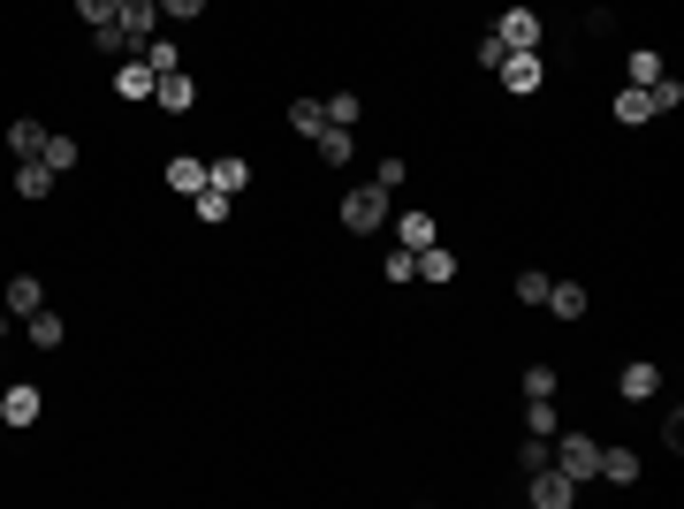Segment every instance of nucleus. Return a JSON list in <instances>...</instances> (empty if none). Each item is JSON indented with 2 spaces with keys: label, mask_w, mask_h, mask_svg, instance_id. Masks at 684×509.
<instances>
[{
  "label": "nucleus",
  "mask_w": 684,
  "mask_h": 509,
  "mask_svg": "<svg viewBox=\"0 0 684 509\" xmlns=\"http://www.w3.org/2000/svg\"><path fill=\"white\" fill-rule=\"evenodd\" d=\"M38 161H46V168H54V175H69V168H76V161H84V145H76L69 130H46V145H38Z\"/></svg>",
  "instance_id": "nucleus-14"
},
{
  "label": "nucleus",
  "mask_w": 684,
  "mask_h": 509,
  "mask_svg": "<svg viewBox=\"0 0 684 509\" xmlns=\"http://www.w3.org/2000/svg\"><path fill=\"white\" fill-rule=\"evenodd\" d=\"M547 312H555V320H578V312H586V289H578V282H547Z\"/></svg>",
  "instance_id": "nucleus-22"
},
{
  "label": "nucleus",
  "mask_w": 684,
  "mask_h": 509,
  "mask_svg": "<svg viewBox=\"0 0 684 509\" xmlns=\"http://www.w3.org/2000/svg\"><path fill=\"white\" fill-rule=\"evenodd\" d=\"M115 23H122V38L145 54V38L161 31V8H153V0H122V15H115Z\"/></svg>",
  "instance_id": "nucleus-6"
},
{
  "label": "nucleus",
  "mask_w": 684,
  "mask_h": 509,
  "mask_svg": "<svg viewBox=\"0 0 684 509\" xmlns=\"http://www.w3.org/2000/svg\"><path fill=\"white\" fill-rule=\"evenodd\" d=\"M23 328H31V342H38V350H61V312H46V305H38Z\"/></svg>",
  "instance_id": "nucleus-27"
},
{
  "label": "nucleus",
  "mask_w": 684,
  "mask_h": 509,
  "mask_svg": "<svg viewBox=\"0 0 684 509\" xmlns=\"http://www.w3.org/2000/svg\"><path fill=\"white\" fill-rule=\"evenodd\" d=\"M153 107H168V115H190V107H198V84H190L182 69H168V76H153Z\"/></svg>",
  "instance_id": "nucleus-5"
},
{
  "label": "nucleus",
  "mask_w": 684,
  "mask_h": 509,
  "mask_svg": "<svg viewBox=\"0 0 684 509\" xmlns=\"http://www.w3.org/2000/svg\"><path fill=\"white\" fill-rule=\"evenodd\" d=\"M312 153H320V168H350V153H357V130H320V138H312Z\"/></svg>",
  "instance_id": "nucleus-15"
},
{
  "label": "nucleus",
  "mask_w": 684,
  "mask_h": 509,
  "mask_svg": "<svg viewBox=\"0 0 684 509\" xmlns=\"http://www.w3.org/2000/svg\"><path fill=\"white\" fill-rule=\"evenodd\" d=\"M517 297H524V305H547V274L524 267V274H517Z\"/></svg>",
  "instance_id": "nucleus-33"
},
{
  "label": "nucleus",
  "mask_w": 684,
  "mask_h": 509,
  "mask_svg": "<svg viewBox=\"0 0 684 509\" xmlns=\"http://www.w3.org/2000/svg\"><path fill=\"white\" fill-rule=\"evenodd\" d=\"M388 213H396V198H388L380 182L342 190V228H350V236H380V228H388Z\"/></svg>",
  "instance_id": "nucleus-1"
},
{
  "label": "nucleus",
  "mask_w": 684,
  "mask_h": 509,
  "mask_svg": "<svg viewBox=\"0 0 684 509\" xmlns=\"http://www.w3.org/2000/svg\"><path fill=\"white\" fill-rule=\"evenodd\" d=\"M616 122H624V130H639V122H654V92H639V84H624V92H616Z\"/></svg>",
  "instance_id": "nucleus-18"
},
{
  "label": "nucleus",
  "mask_w": 684,
  "mask_h": 509,
  "mask_svg": "<svg viewBox=\"0 0 684 509\" xmlns=\"http://www.w3.org/2000/svg\"><path fill=\"white\" fill-rule=\"evenodd\" d=\"M145 61H153V76H168V69H182V54H175V38H161V31L145 38Z\"/></svg>",
  "instance_id": "nucleus-30"
},
{
  "label": "nucleus",
  "mask_w": 684,
  "mask_h": 509,
  "mask_svg": "<svg viewBox=\"0 0 684 509\" xmlns=\"http://www.w3.org/2000/svg\"><path fill=\"white\" fill-rule=\"evenodd\" d=\"M76 15H84V23H115V15H122V0H76Z\"/></svg>",
  "instance_id": "nucleus-37"
},
{
  "label": "nucleus",
  "mask_w": 684,
  "mask_h": 509,
  "mask_svg": "<svg viewBox=\"0 0 684 509\" xmlns=\"http://www.w3.org/2000/svg\"><path fill=\"white\" fill-rule=\"evenodd\" d=\"M396 236H403V251H426V244H434V213H403Z\"/></svg>",
  "instance_id": "nucleus-25"
},
{
  "label": "nucleus",
  "mask_w": 684,
  "mask_h": 509,
  "mask_svg": "<svg viewBox=\"0 0 684 509\" xmlns=\"http://www.w3.org/2000/svg\"><path fill=\"white\" fill-rule=\"evenodd\" d=\"M524 502H532V509H570V502H578V480L555 472V464H547V472H524Z\"/></svg>",
  "instance_id": "nucleus-3"
},
{
  "label": "nucleus",
  "mask_w": 684,
  "mask_h": 509,
  "mask_svg": "<svg viewBox=\"0 0 684 509\" xmlns=\"http://www.w3.org/2000/svg\"><path fill=\"white\" fill-rule=\"evenodd\" d=\"M373 182H380V190H388V198H396V190H403V153H388V161H380V168H373Z\"/></svg>",
  "instance_id": "nucleus-36"
},
{
  "label": "nucleus",
  "mask_w": 684,
  "mask_h": 509,
  "mask_svg": "<svg viewBox=\"0 0 684 509\" xmlns=\"http://www.w3.org/2000/svg\"><path fill=\"white\" fill-rule=\"evenodd\" d=\"M205 182H213V190H228V198H244V182H251V168H244L236 153H221V161H205Z\"/></svg>",
  "instance_id": "nucleus-16"
},
{
  "label": "nucleus",
  "mask_w": 684,
  "mask_h": 509,
  "mask_svg": "<svg viewBox=\"0 0 684 509\" xmlns=\"http://www.w3.org/2000/svg\"><path fill=\"white\" fill-rule=\"evenodd\" d=\"M662 449H670V457L684 449V411H677V403H670V418H662Z\"/></svg>",
  "instance_id": "nucleus-38"
},
{
  "label": "nucleus",
  "mask_w": 684,
  "mask_h": 509,
  "mask_svg": "<svg viewBox=\"0 0 684 509\" xmlns=\"http://www.w3.org/2000/svg\"><path fill=\"white\" fill-rule=\"evenodd\" d=\"M547 464H555V472H570L578 487H593V480H601V441H586V434H563V426H555Z\"/></svg>",
  "instance_id": "nucleus-2"
},
{
  "label": "nucleus",
  "mask_w": 684,
  "mask_h": 509,
  "mask_svg": "<svg viewBox=\"0 0 684 509\" xmlns=\"http://www.w3.org/2000/svg\"><path fill=\"white\" fill-rule=\"evenodd\" d=\"M38 145H46V122H31V115L8 122V153H15V161H38Z\"/></svg>",
  "instance_id": "nucleus-20"
},
{
  "label": "nucleus",
  "mask_w": 684,
  "mask_h": 509,
  "mask_svg": "<svg viewBox=\"0 0 684 509\" xmlns=\"http://www.w3.org/2000/svg\"><path fill=\"white\" fill-rule=\"evenodd\" d=\"M532 395H555V365H524V403Z\"/></svg>",
  "instance_id": "nucleus-34"
},
{
  "label": "nucleus",
  "mask_w": 684,
  "mask_h": 509,
  "mask_svg": "<svg viewBox=\"0 0 684 509\" xmlns=\"http://www.w3.org/2000/svg\"><path fill=\"white\" fill-rule=\"evenodd\" d=\"M190 205H198V221H205V228H221V221H228V205H236V198H228V190H213V182H205V190H198V198H190Z\"/></svg>",
  "instance_id": "nucleus-24"
},
{
  "label": "nucleus",
  "mask_w": 684,
  "mask_h": 509,
  "mask_svg": "<svg viewBox=\"0 0 684 509\" xmlns=\"http://www.w3.org/2000/svg\"><path fill=\"white\" fill-rule=\"evenodd\" d=\"M380 274H388V282H418V251H403V244H396V251L380 259Z\"/></svg>",
  "instance_id": "nucleus-31"
},
{
  "label": "nucleus",
  "mask_w": 684,
  "mask_h": 509,
  "mask_svg": "<svg viewBox=\"0 0 684 509\" xmlns=\"http://www.w3.org/2000/svg\"><path fill=\"white\" fill-rule=\"evenodd\" d=\"M38 305H46V282H38V274H15V282H8V305H0V312H8V320H31Z\"/></svg>",
  "instance_id": "nucleus-8"
},
{
  "label": "nucleus",
  "mask_w": 684,
  "mask_h": 509,
  "mask_svg": "<svg viewBox=\"0 0 684 509\" xmlns=\"http://www.w3.org/2000/svg\"><path fill=\"white\" fill-rule=\"evenodd\" d=\"M547 441H555V434H524V441H517V472H547Z\"/></svg>",
  "instance_id": "nucleus-29"
},
{
  "label": "nucleus",
  "mask_w": 684,
  "mask_h": 509,
  "mask_svg": "<svg viewBox=\"0 0 684 509\" xmlns=\"http://www.w3.org/2000/svg\"><path fill=\"white\" fill-rule=\"evenodd\" d=\"M161 8V23H190V15H205V0H153Z\"/></svg>",
  "instance_id": "nucleus-35"
},
{
  "label": "nucleus",
  "mask_w": 684,
  "mask_h": 509,
  "mask_svg": "<svg viewBox=\"0 0 684 509\" xmlns=\"http://www.w3.org/2000/svg\"><path fill=\"white\" fill-rule=\"evenodd\" d=\"M616 388H624L632 403H654V395H662V365H647V357H639V365H624V380H616Z\"/></svg>",
  "instance_id": "nucleus-12"
},
{
  "label": "nucleus",
  "mask_w": 684,
  "mask_h": 509,
  "mask_svg": "<svg viewBox=\"0 0 684 509\" xmlns=\"http://www.w3.org/2000/svg\"><path fill=\"white\" fill-rule=\"evenodd\" d=\"M662 76H670V69H662V54H654V46H632V54H624V84H639V92H647V84H662Z\"/></svg>",
  "instance_id": "nucleus-10"
},
{
  "label": "nucleus",
  "mask_w": 684,
  "mask_h": 509,
  "mask_svg": "<svg viewBox=\"0 0 684 509\" xmlns=\"http://www.w3.org/2000/svg\"><path fill=\"white\" fill-rule=\"evenodd\" d=\"M320 107H328V130H357V115H365L357 92H335V99H320Z\"/></svg>",
  "instance_id": "nucleus-28"
},
{
  "label": "nucleus",
  "mask_w": 684,
  "mask_h": 509,
  "mask_svg": "<svg viewBox=\"0 0 684 509\" xmlns=\"http://www.w3.org/2000/svg\"><path fill=\"white\" fill-rule=\"evenodd\" d=\"M418 274H426V282H457V274H464V259H457V251H449V244L434 236V244L418 251Z\"/></svg>",
  "instance_id": "nucleus-11"
},
{
  "label": "nucleus",
  "mask_w": 684,
  "mask_h": 509,
  "mask_svg": "<svg viewBox=\"0 0 684 509\" xmlns=\"http://www.w3.org/2000/svg\"><path fill=\"white\" fill-rule=\"evenodd\" d=\"M168 190L175 198H198V190H205V161H198V153H175L168 161Z\"/></svg>",
  "instance_id": "nucleus-13"
},
{
  "label": "nucleus",
  "mask_w": 684,
  "mask_h": 509,
  "mask_svg": "<svg viewBox=\"0 0 684 509\" xmlns=\"http://www.w3.org/2000/svg\"><path fill=\"white\" fill-rule=\"evenodd\" d=\"M92 46H99V54H115V61H138V46L122 38V23H92Z\"/></svg>",
  "instance_id": "nucleus-23"
},
{
  "label": "nucleus",
  "mask_w": 684,
  "mask_h": 509,
  "mask_svg": "<svg viewBox=\"0 0 684 509\" xmlns=\"http://www.w3.org/2000/svg\"><path fill=\"white\" fill-rule=\"evenodd\" d=\"M601 480L632 487V480H639V457H632V449H601Z\"/></svg>",
  "instance_id": "nucleus-26"
},
{
  "label": "nucleus",
  "mask_w": 684,
  "mask_h": 509,
  "mask_svg": "<svg viewBox=\"0 0 684 509\" xmlns=\"http://www.w3.org/2000/svg\"><path fill=\"white\" fill-rule=\"evenodd\" d=\"M54 182H61V175L46 168V161H15V190H23V198H46Z\"/></svg>",
  "instance_id": "nucleus-21"
},
{
  "label": "nucleus",
  "mask_w": 684,
  "mask_h": 509,
  "mask_svg": "<svg viewBox=\"0 0 684 509\" xmlns=\"http://www.w3.org/2000/svg\"><path fill=\"white\" fill-rule=\"evenodd\" d=\"M38 411H46V403H38V388H31V380H15V388L0 395V418H8V426H38Z\"/></svg>",
  "instance_id": "nucleus-9"
},
{
  "label": "nucleus",
  "mask_w": 684,
  "mask_h": 509,
  "mask_svg": "<svg viewBox=\"0 0 684 509\" xmlns=\"http://www.w3.org/2000/svg\"><path fill=\"white\" fill-rule=\"evenodd\" d=\"M495 38H503L510 54H540V15H532V8H503Z\"/></svg>",
  "instance_id": "nucleus-4"
},
{
  "label": "nucleus",
  "mask_w": 684,
  "mask_h": 509,
  "mask_svg": "<svg viewBox=\"0 0 684 509\" xmlns=\"http://www.w3.org/2000/svg\"><path fill=\"white\" fill-rule=\"evenodd\" d=\"M115 92H122V99H153V61H145V54L122 61V69H115Z\"/></svg>",
  "instance_id": "nucleus-17"
},
{
  "label": "nucleus",
  "mask_w": 684,
  "mask_h": 509,
  "mask_svg": "<svg viewBox=\"0 0 684 509\" xmlns=\"http://www.w3.org/2000/svg\"><path fill=\"white\" fill-rule=\"evenodd\" d=\"M290 130H297V138H320V130H328V107H320L312 92H297V99H290Z\"/></svg>",
  "instance_id": "nucleus-19"
},
{
  "label": "nucleus",
  "mask_w": 684,
  "mask_h": 509,
  "mask_svg": "<svg viewBox=\"0 0 684 509\" xmlns=\"http://www.w3.org/2000/svg\"><path fill=\"white\" fill-rule=\"evenodd\" d=\"M647 92H654V115H677V107H684V84H677V76H662V84H647Z\"/></svg>",
  "instance_id": "nucleus-32"
},
{
  "label": "nucleus",
  "mask_w": 684,
  "mask_h": 509,
  "mask_svg": "<svg viewBox=\"0 0 684 509\" xmlns=\"http://www.w3.org/2000/svg\"><path fill=\"white\" fill-rule=\"evenodd\" d=\"M495 76H503V84H510L517 99H524V92H540V76H547V61H540V54H510V61L495 69Z\"/></svg>",
  "instance_id": "nucleus-7"
},
{
  "label": "nucleus",
  "mask_w": 684,
  "mask_h": 509,
  "mask_svg": "<svg viewBox=\"0 0 684 509\" xmlns=\"http://www.w3.org/2000/svg\"><path fill=\"white\" fill-rule=\"evenodd\" d=\"M0 320H8V312H0Z\"/></svg>",
  "instance_id": "nucleus-39"
}]
</instances>
